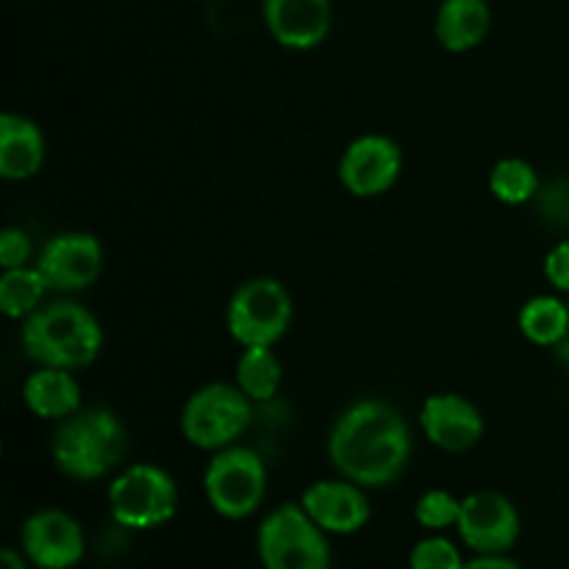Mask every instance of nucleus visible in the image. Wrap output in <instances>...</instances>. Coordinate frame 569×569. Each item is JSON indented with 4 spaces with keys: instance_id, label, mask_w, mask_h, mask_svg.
I'll return each mask as SVG.
<instances>
[{
    "instance_id": "obj_1",
    "label": "nucleus",
    "mask_w": 569,
    "mask_h": 569,
    "mask_svg": "<svg viewBox=\"0 0 569 569\" xmlns=\"http://www.w3.org/2000/svg\"><path fill=\"white\" fill-rule=\"evenodd\" d=\"M328 456L348 481L359 487H389L409 465V426L389 403L361 400L337 420L328 437Z\"/></svg>"
},
{
    "instance_id": "obj_2",
    "label": "nucleus",
    "mask_w": 569,
    "mask_h": 569,
    "mask_svg": "<svg viewBox=\"0 0 569 569\" xmlns=\"http://www.w3.org/2000/svg\"><path fill=\"white\" fill-rule=\"evenodd\" d=\"M103 333L98 320L78 303H50L22 326V348L42 367L76 370L98 359Z\"/></svg>"
},
{
    "instance_id": "obj_3",
    "label": "nucleus",
    "mask_w": 569,
    "mask_h": 569,
    "mask_svg": "<svg viewBox=\"0 0 569 569\" xmlns=\"http://www.w3.org/2000/svg\"><path fill=\"white\" fill-rule=\"evenodd\" d=\"M128 450L126 428L111 411H83L61 422L53 437V459L64 476L94 481L114 470Z\"/></svg>"
},
{
    "instance_id": "obj_4",
    "label": "nucleus",
    "mask_w": 569,
    "mask_h": 569,
    "mask_svg": "<svg viewBox=\"0 0 569 569\" xmlns=\"http://www.w3.org/2000/svg\"><path fill=\"white\" fill-rule=\"evenodd\" d=\"M259 559L264 569H331L326 531L303 506H281L259 528Z\"/></svg>"
},
{
    "instance_id": "obj_5",
    "label": "nucleus",
    "mask_w": 569,
    "mask_h": 569,
    "mask_svg": "<svg viewBox=\"0 0 569 569\" xmlns=\"http://www.w3.org/2000/svg\"><path fill=\"white\" fill-rule=\"evenodd\" d=\"M109 509L120 526L148 531L170 522L178 511V487L156 465H133L109 487Z\"/></svg>"
},
{
    "instance_id": "obj_6",
    "label": "nucleus",
    "mask_w": 569,
    "mask_h": 569,
    "mask_svg": "<svg viewBox=\"0 0 569 569\" xmlns=\"http://www.w3.org/2000/svg\"><path fill=\"white\" fill-rule=\"evenodd\" d=\"M206 498L226 520H244L267 495V467L250 448H222L206 470Z\"/></svg>"
},
{
    "instance_id": "obj_7",
    "label": "nucleus",
    "mask_w": 569,
    "mask_h": 569,
    "mask_svg": "<svg viewBox=\"0 0 569 569\" xmlns=\"http://www.w3.org/2000/svg\"><path fill=\"white\" fill-rule=\"evenodd\" d=\"M292 322V298L276 278L242 283L228 303V331L242 348H272Z\"/></svg>"
},
{
    "instance_id": "obj_8",
    "label": "nucleus",
    "mask_w": 569,
    "mask_h": 569,
    "mask_svg": "<svg viewBox=\"0 0 569 569\" xmlns=\"http://www.w3.org/2000/svg\"><path fill=\"white\" fill-rule=\"evenodd\" d=\"M250 426V398L239 387L209 383L187 400L181 415L183 437L200 450H222Z\"/></svg>"
},
{
    "instance_id": "obj_9",
    "label": "nucleus",
    "mask_w": 569,
    "mask_h": 569,
    "mask_svg": "<svg viewBox=\"0 0 569 569\" xmlns=\"http://www.w3.org/2000/svg\"><path fill=\"white\" fill-rule=\"evenodd\" d=\"M459 537L481 556L506 553L520 539V515L515 503L498 492H476L461 500Z\"/></svg>"
},
{
    "instance_id": "obj_10",
    "label": "nucleus",
    "mask_w": 569,
    "mask_h": 569,
    "mask_svg": "<svg viewBox=\"0 0 569 569\" xmlns=\"http://www.w3.org/2000/svg\"><path fill=\"white\" fill-rule=\"evenodd\" d=\"M403 170V153L398 142L381 133L361 137L345 150L339 161V178L356 198H376L395 187Z\"/></svg>"
},
{
    "instance_id": "obj_11",
    "label": "nucleus",
    "mask_w": 569,
    "mask_h": 569,
    "mask_svg": "<svg viewBox=\"0 0 569 569\" xmlns=\"http://www.w3.org/2000/svg\"><path fill=\"white\" fill-rule=\"evenodd\" d=\"M22 553L39 569H70L83 559V531L67 511H37L22 526Z\"/></svg>"
},
{
    "instance_id": "obj_12",
    "label": "nucleus",
    "mask_w": 569,
    "mask_h": 569,
    "mask_svg": "<svg viewBox=\"0 0 569 569\" xmlns=\"http://www.w3.org/2000/svg\"><path fill=\"white\" fill-rule=\"evenodd\" d=\"M103 264V250L92 233H59L44 244L37 261L50 289L59 292H81L92 287Z\"/></svg>"
},
{
    "instance_id": "obj_13",
    "label": "nucleus",
    "mask_w": 569,
    "mask_h": 569,
    "mask_svg": "<svg viewBox=\"0 0 569 569\" xmlns=\"http://www.w3.org/2000/svg\"><path fill=\"white\" fill-rule=\"evenodd\" d=\"M300 506L306 515L317 522L326 533H348L361 531L370 520V500L353 481H320L303 492Z\"/></svg>"
},
{
    "instance_id": "obj_14",
    "label": "nucleus",
    "mask_w": 569,
    "mask_h": 569,
    "mask_svg": "<svg viewBox=\"0 0 569 569\" xmlns=\"http://www.w3.org/2000/svg\"><path fill=\"white\" fill-rule=\"evenodd\" d=\"M420 422L431 445L448 453H465L483 437V417L461 395H431L422 403Z\"/></svg>"
},
{
    "instance_id": "obj_15",
    "label": "nucleus",
    "mask_w": 569,
    "mask_h": 569,
    "mask_svg": "<svg viewBox=\"0 0 569 569\" xmlns=\"http://www.w3.org/2000/svg\"><path fill=\"white\" fill-rule=\"evenodd\" d=\"M264 22L283 48L311 50L331 31V0H264Z\"/></svg>"
},
{
    "instance_id": "obj_16",
    "label": "nucleus",
    "mask_w": 569,
    "mask_h": 569,
    "mask_svg": "<svg viewBox=\"0 0 569 569\" xmlns=\"http://www.w3.org/2000/svg\"><path fill=\"white\" fill-rule=\"evenodd\" d=\"M44 164V137L31 120L20 114L0 117V176L6 181H26Z\"/></svg>"
},
{
    "instance_id": "obj_17",
    "label": "nucleus",
    "mask_w": 569,
    "mask_h": 569,
    "mask_svg": "<svg viewBox=\"0 0 569 569\" xmlns=\"http://www.w3.org/2000/svg\"><path fill=\"white\" fill-rule=\"evenodd\" d=\"M492 28L487 0H442L437 11V39L442 48L465 53L481 44Z\"/></svg>"
},
{
    "instance_id": "obj_18",
    "label": "nucleus",
    "mask_w": 569,
    "mask_h": 569,
    "mask_svg": "<svg viewBox=\"0 0 569 569\" xmlns=\"http://www.w3.org/2000/svg\"><path fill=\"white\" fill-rule=\"evenodd\" d=\"M26 406L37 417L44 420H67L81 406V389H78L76 378L59 367H42L33 372L22 389Z\"/></svg>"
},
{
    "instance_id": "obj_19",
    "label": "nucleus",
    "mask_w": 569,
    "mask_h": 569,
    "mask_svg": "<svg viewBox=\"0 0 569 569\" xmlns=\"http://www.w3.org/2000/svg\"><path fill=\"white\" fill-rule=\"evenodd\" d=\"M520 328L528 342L533 345H559L569 333V306L550 295L528 300L520 311Z\"/></svg>"
},
{
    "instance_id": "obj_20",
    "label": "nucleus",
    "mask_w": 569,
    "mask_h": 569,
    "mask_svg": "<svg viewBox=\"0 0 569 569\" xmlns=\"http://www.w3.org/2000/svg\"><path fill=\"white\" fill-rule=\"evenodd\" d=\"M237 383L250 400H270L281 387V361L270 348H244L237 365Z\"/></svg>"
},
{
    "instance_id": "obj_21",
    "label": "nucleus",
    "mask_w": 569,
    "mask_h": 569,
    "mask_svg": "<svg viewBox=\"0 0 569 569\" xmlns=\"http://www.w3.org/2000/svg\"><path fill=\"white\" fill-rule=\"evenodd\" d=\"M48 281H44L42 272L33 267H14V270H6L0 278V311L11 320H20V317H31L39 309V300H42Z\"/></svg>"
},
{
    "instance_id": "obj_22",
    "label": "nucleus",
    "mask_w": 569,
    "mask_h": 569,
    "mask_svg": "<svg viewBox=\"0 0 569 569\" xmlns=\"http://www.w3.org/2000/svg\"><path fill=\"white\" fill-rule=\"evenodd\" d=\"M489 189L500 203L522 206L539 194V176L528 161L503 159L489 176Z\"/></svg>"
},
{
    "instance_id": "obj_23",
    "label": "nucleus",
    "mask_w": 569,
    "mask_h": 569,
    "mask_svg": "<svg viewBox=\"0 0 569 569\" xmlns=\"http://www.w3.org/2000/svg\"><path fill=\"white\" fill-rule=\"evenodd\" d=\"M461 515V500H456L453 495L445 492V489H431V492L422 495L417 500L415 517L422 528L428 531H445L450 526H459Z\"/></svg>"
},
{
    "instance_id": "obj_24",
    "label": "nucleus",
    "mask_w": 569,
    "mask_h": 569,
    "mask_svg": "<svg viewBox=\"0 0 569 569\" xmlns=\"http://www.w3.org/2000/svg\"><path fill=\"white\" fill-rule=\"evenodd\" d=\"M459 548L445 537H428L415 545L409 556L411 569H465Z\"/></svg>"
},
{
    "instance_id": "obj_25",
    "label": "nucleus",
    "mask_w": 569,
    "mask_h": 569,
    "mask_svg": "<svg viewBox=\"0 0 569 569\" xmlns=\"http://www.w3.org/2000/svg\"><path fill=\"white\" fill-rule=\"evenodd\" d=\"M28 256H31V239H28L20 228H6V231L0 233V267H3V270L26 267Z\"/></svg>"
},
{
    "instance_id": "obj_26",
    "label": "nucleus",
    "mask_w": 569,
    "mask_h": 569,
    "mask_svg": "<svg viewBox=\"0 0 569 569\" xmlns=\"http://www.w3.org/2000/svg\"><path fill=\"white\" fill-rule=\"evenodd\" d=\"M545 276L561 292H569V242L556 244L545 259Z\"/></svg>"
},
{
    "instance_id": "obj_27",
    "label": "nucleus",
    "mask_w": 569,
    "mask_h": 569,
    "mask_svg": "<svg viewBox=\"0 0 569 569\" xmlns=\"http://www.w3.org/2000/svg\"><path fill=\"white\" fill-rule=\"evenodd\" d=\"M542 211L548 217H553L556 222L569 220V183L567 181L550 183L548 192L542 194Z\"/></svg>"
},
{
    "instance_id": "obj_28",
    "label": "nucleus",
    "mask_w": 569,
    "mask_h": 569,
    "mask_svg": "<svg viewBox=\"0 0 569 569\" xmlns=\"http://www.w3.org/2000/svg\"><path fill=\"white\" fill-rule=\"evenodd\" d=\"M465 569H522L517 561L506 559L503 553H495V556H478V559L467 561Z\"/></svg>"
},
{
    "instance_id": "obj_29",
    "label": "nucleus",
    "mask_w": 569,
    "mask_h": 569,
    "mask_svg": "<svg viewBox=\"0 0 569 569\" xmlns=\"http://www.w3.org/2000/svg\"><path fill=\"white\" fill-rule=\"evenodd\" d=\"M0 567H3V569H26V561H22V556L17 553V550L6 548L3 553H0Z\"/></svg>"
}]
</instances>
